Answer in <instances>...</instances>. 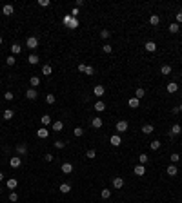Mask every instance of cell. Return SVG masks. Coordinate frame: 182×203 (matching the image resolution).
<instances>
[{"label":"cell","instance_id":"1","mask_svg":"<svg viewBox=\"0 0 182 203\" xmlns=\"http://www.w3.org/2000/svg\"><path fill=\"white\" fill-rule=\"evenodd\" d=\"M127 127H129V125H127V121H126V120H120V121H117L115 129H117V132H118V134H122V132H126V131H127Z\"/></svg>","mask_w":182,"mask_h":203},{"label":"cell","instance_id":"2","mask_svg":"<svg viewBox=\"0 0 182 203\" xmlns=\"http://www.w3.org/2000/svg\"><path fill=\"white\" fill-rule=\"evenodd\" d=\"M26 45H28L29 49H37V47H38V40L35 36H29L28 40H26Z\"/></svg>","mask_w":182,"mask_h":203},{"label":"cell","instance_id":"3","mask_svg":"<svg viewBox=\"0 0 182 203\" xmlns=\"http://www.w3.org/2000/svg\"><path fill=\"white\" fill-rule=\"evenodd\" d=\"M109 141H111V145H115V147L122 145V138H120V134H113V136L109 138Z\"/></svg>","mask_w":182,"mask_h":203},{"label":"cell","instance_id":"4","mask_svg":"<svg viewBox=\"0 0 182 203\" xmlns=\"http://www.w3.org/2000/svg\"><path fill=\"white\" fill-rule=\"evenodd\" d=\"M144 49H146L147 53H155V51H157V44L149 40V42H146V44H144Z\"/></svg>","mask_w":182,"mask_h":203},{"label":"cell","instance_id":"5","mask_svg":"<svg viewBox=\"0 0 182 203\" xmlns=\"http://www.w3.org/2000/svg\"><path fill=\"white\" fill-rule=\"evenodd\" d=\"M37 96H38V93H37V89H33V87L26 91V98L28 100H37Z\"/></svg>","mask_w":182,"mask_h":203},{"label":"cell","instance_id":"6","mask_svg":"<svg viewBox=\"0 0 182 203\" xmlns=\"http://www.w3.org/2000/svg\"><path fill=\"white\" fill-rule=\"evenodd\" d=\"M9 165H11L13 169H18L20 165H22V160H20V156H15V158H11V160H9Z\"/></svg>","mask_w":182,"mask_h":203},{"label":"cell","instance_id":"7","mask_svg":"<svg viewBox=\"0 0 182 203\" xmlns=\"http://www.w3.org/2000/svg\"><path fill=\"white\" fill-rule=\"evenodd\" d=\"M127 105H129V107H131V109H137V107L140 105V100L133 96V98H129V100H127Z\"/></svg>","mask_w":182,"mask_h":203},{"label":"cell","instance_id":"8","mask_svg":"<svg viewBox=\"0 0 182 203\" xmlns=\"http://www.w3.org/2000/svg\"><path fill=\"white\" fill-rule=\"evenodd\" d=\"M91 127H95V129H100V127H102V118L100 116H95L91 120Z\"/></svg>","mask_w":182,"mask_h":203},{"label":"cell","instance_id":"9","mask_svg":"<svg viewBox=\"0 0 182 203\" xmlns=\"http://www.w3.org/2000/svg\"><path fill=\"white\" fill-rule=\"evenodd\" d=\"M113 187H115V189H122V187H124V180L120 178V176L113 178Z\"/></svg>","mask_w":182,"mask_h":203},{"label":"cell","instance_id":"10","mask_svg":"<svg viewBox=\"0 0 182 203\" xmlns=\"http://www.w3.org/2000/svg\"><path fill=\"white\" fill-rule=\"evenodd\" d=\"M13 11H15V9H13V5H11V4H6L4 8H2V13H4L6 16H11V15H13Z\"/></svg>","mask_w":182,"mask_h":203},{"label":"cell","instance_id":"11","mask_svg":"<svg viewBox=\"0 0 182 203\" xmlns=\"http://www.w3.org/2000/svg\"><path fill=\"white\" fill-rule=\"evenodd\" d=\"M166 89H167V93H177L179 91V84L177 82H170L166 85Z\"/></svg>","mask_w":182,"mask_h":203},{"label":"cell","instance_id":"12","mask_svg":"<svg viewBox=\"0 0 182 203\" xmlns=\"http://www.w3.org/2000/svg\"><path fill=\"white\" fill-rule=\"evenodd\" d=\"M37 136L44 140V138H48V136H49V131L46 129V127H42V129H38V131H37Z\"/></svg>","mask_w":182,"mask_h":203},{"label":"cell","instance_id":"13","mask_svg":"<svg viewBox=\"0 0 182 203\" xmlns=\"http://www.w3.org/2000/svg\"><path fill=\"white\" fill-rule=\"evenodd\" d=\"M28 62H29V64H31V65H37V64H38V62H40V58H38V56H37V55H35V53H31V55H29V56H28Z\"/></svg>","mask_w":182,"mask_h":203},{"label":"cell","instance_id":"14","mask_svg":"<svg viewBox=\"0 0 182 203\" xmlns=\"http://www.w3.org/2000/svg\"><path fill=\"white\" fill-rule=\"evenodd\" d=\"M93 93H95V96H102V94L106 93V87L104 85H97L95 89H93Z\"/></svg>","mask_w":182,"mask_h":203},{"label":"cell","instance_id":"15","mask_svg":"<svg viewBox=\"0 0 182 203\" xmlns=\"http://www.w3.org/2000/svg\"><path fill=\"white\" fill-rule=\"evenodd\" d=\"M180 132H182V127H180L179 123H175V125L171 127V136H179Z\"/></svg>","mask_w":182,"mask_h":203},{"label":"cell","instance_id":"16","mask_svg":"<svg viewBox=\"0 0 182 203\" xmlns=\"http://www.w3.org/2000/svg\"><path fill=\"white\" fill-rule=\"evenodd\" d=\"M135 174H137V176H144L146 174V165H137V167H135Z\"/></svg>","mask_w":182,"mask_h":203},{"label":"cell","instance_id":"17","mask_svg":"<svg viewBox=\"0 0 182 203\" xmlns=\"http://www.w3.org/2000/svg\"><path fill=\"white\" fill-rule=\"evenodd\" d=\"M153 131H155V127H153L151 123H146V125H142V132H144V134H151Z\"/></svg>","mask_w":182,"mask_h":203},{"label":"cell","instance_id":"18","mask_svg":"<svg viewBox=\"0 0 182 203\" xmlns=\"http://www.w3.org/2000/svg\"><path fill=\"white\" fill-rule=\"evenodd\" d=\"M62 172L64 174H71L73 172V165L71 163H62Z\"/></svg>","mask_w":182,"mask_h":203},{"label":"cell","instance_id":"19","mask_svg":"<svg viewBox=\"0 0 182 203\" xmlns=\"http://www.w3.org/2000/svg\"><path fill=\"white\" fill-rule=\"evenodd\" d=\"M166 172H167V176H177V172H179V169L175 167V165H170L166 169Z\"/></svg>","mask_w":182,"mask_h":203},{"label":"cell","instance_id":"20","mask_svg":"<svg viewBox=\"0 0 182 203\" xmlns=\"http://www.w3.org/2000/svg\"><path fill=\"white\" fill-rule=\"evenodd\" d=\"M17 185H18V181H17L15 178L8 180V183H6V187H8V189H11V191H13V189H17Z\"/></svg>","mask_w":182,"mask_h":203},{"label":"cell","instance_id":"21","mask_svg":"<svg viewBox=\"0 0 182 203\" xmlns=\"http://www.w3.org/2000/svg\"><path fill=\"white\" fill-rule=\"evenodd\" d=\"M11 53H13V56H15V55H20V53H22V47H20L18 44H13V45H11Z\"/></svg>","mask_w":182,"mask_h":203},{"label":"cell","instance_id":"22","mask_svg":"<svg viewBox=\"0 0 182 203\" xmlns=\"http://www.w3.org/2000/svg\"><path fill=\"white\" fill-rule=\"evenodd\" d=\"M29 84H31L33 89H35V87L40 85V78H38V76H31V78H29Z\"/></svg>","mask_w":182,"mask_h":203},{"label":"cell","instance_id":"23","mask_svg":"<svg viewBox=\"0 0 182 203\" xmlns=\"http://www.w3.org/2000/svg\"><path fill=\"white\" fill-rule=\"evenodd\" d=\"M17 152H18V156H24V154L28 152V147H26L24 143L22 145H17Z\"/></svg>","mask_w":182,"mask_h":203},{"label":"cell","instance_id":"24","mask_svg":"<svg viewBox=\"0 0 182 203\" xmlns=\"http://www.w3.org/2000/svg\"><path fill=\"white\" fill-rule=\"evenodd\" d=\"M149 24H151V25H158V24H160V16H158V15H151V16H149Z\"/></svg>","mask_w":182,"mask_h":203},{"label":"cell","instance_id":"25","mask_svg":"<svg viewBox=\"0 0 182 203\" xmlns=\"http://www.w3.org/2000/svg\"><path fill=\"white\" fill-rule=\"evenodd\" d=\"M95 111H98V112L106 111V102H97V104H95Z\"/></svg>","mask_w":182,"mask_h":203},{"label":"cell","instance_id":"26","mask_svg":"<svg viewBox=\"0 0 182 203\" xmlns=\"http://www.w3.org/2000/svg\"><path fill=\"white\" fill-rule=\"evenodd\" d=\"M160 73L164 74V76H167V74L171 73V65H167V64H164L162 67H160Z\"/></svg>","mask_w":182,"mask_h":203},{"label":"cell","instance_id":"27","mask_svg":"<svg viewBox=\"0 0 182 203\" xmlns=\"http://www.w3.org/2000/svg\"><path fill=\"white\" fill-rule=\"evenodd\" d=\"M51 73H53L51 65H48V64H46V65H42V74H44V76H49Z\"/></svg>","mask_w":182,"mask_h":203},{"label":"cell","instance_id":"28","mask_svg":"<svg viewBox=\"0 0 182 203\" xmlns=\"http://www.w3.org/2000/svg\"><path fill=\"white\" fill-rule=\"evenodd\" d=\"M58 189H60V192H62V194H67V192L71 191V185H69V183H62Z\"/></svg>","mask_w":182,"mask_h":203},{"label":"cell","instance_id":"29","mask_svg":"<svg viewBox=\"0 0 182 203\" xmlns=\"http://www.w3.org/2000/svg\"><path fill=\"white\" fill-rule=\"evenodd\" d=\"M138 161H140V165H146L147 163V161H149V156H147V154H140V156H138Z\"/></svg>","mask_w":182,"mask_h":203},{"label":"cell","instance_id":"30","mask_svg":"<svg viewBox=\"0 0 182 203\" xmlns=\"http://www.w3.org/2000/svg\"><path fill=\"white\" fill-rule=\"evenodd\" d=\"M78 27V18H71L69 25H67V29H77Z\"/></svg>","mask_w":182,"mask_h":203},{"label":"cell","instance_id":"31","mask_svg":"<svg viewBox=\"0 0 182 203\" xmlns=\"http://www.w3.org/2000/svg\"><path fill=\"white\" fill-rule=\"evenodd\" d=\"M144 94H146V91L142 89V87H137V91H135V98H138V100H140V98L144 96Z\"/></svg>","mask_w":182,"mask_h":203},{"label":"cell","instance_id":"32","mask_svg":"<svg viewBox=\"0 0 182 203\" xmlns=\"http://www.w3.org/2000/svg\"><path fill=\"white\" fill-rule=\"evenodd\" d=\"M149 147H151V151H158V149H160V141L158 140H153L151 143H149Z\"/></svg>","mask_w":182,"mask_h":203},{"label":"cell","instance_id":"33","mask_svg":"<svg viewBox=\"0 0 182 203\" xmlns=\"http://www.w3.org/2000/svg\"><path fill=\"white\" fill-rule=\"evenodd\" d=\"M64 129V123H62V121H55V123H53V131H62Z\"/></svg>","mask_w":182,"mask_h":203},{"label":"cell","instance_id":"34","mask_svg":"<svg viewBox=\"0 0 182 203\" xmlns=\"http://www.w3.org/2000/svg\"><path fill=\"white\" fill-rule=\"evenodd\" d=\"M73 134H75L77 138H80L84 134V129H82V127H75V129H73Z\"/></svg>","mask_w":182,"mask_h":203},{"label":"cell","instance_id":"35","mask_svg":"<svg viewBox=\"0 0 182 203\" xmlns=\"http://www.w3.org/2000/svg\"><path fill=\"white\" fill-rule=\"evenodd\" d=\"M100 196H102L104 200H107V198H111V191L109 189H102V192H100Z\"/></svg>","mask_w":182,"mask_h":203},{"label":"cell","instance_id":"36","mask_svg":"<svg viewBox=\"0 0 182 203\" xmlns=\"http://www.w3.org/2000/svg\"><path fill=\"white\" fill-rule=\"evenodd\" d=\"M13 114H15V112H13L11 109H6V111H4V120H11Z\"/></svg>","mask_w":182,"mask_h":203},{"label":"cell","instance_id":"37","mask_svg":"<svg viewBox=\"0 0 182 203\" xmlns=\"http://www.w3.org/2000/svg\"><path fill=\"white\" fill-rule=\"evenodd\" d=\"M51 123V116H49V114H44V116H42V125H49Z\"/></svg>","mask_w":182,"mask_h":203},{"label":"cell","instance_id":"38","mask_svg":"<svg viewBox=\"0 0 182 203\" xmlns=\"http://www.w3.org/2000/svg\"><path fill=\"white\" fill-rule=\"evenodd\" d=\"M179 31H180V29H179V24H177V22L170 25V33H173V35H175V33H179Z\"/></svg>","mask_w":182,"mask_h":203},{"label":"cell","instance_id":"39","mask_svg":"<svg viewBox=\"0 0 182 203\" xmlns=\"http://www.w3.org/2000/svg\"><path fill=\"white\" fill-rule=\"evenodd\" d=\"M15 62H17V58L15 56H8V58H6V64H8V65H15Z\"/></svg>","mask_w":182,"mask_h":203},{"label":"cell","instance_id":"40","mask_svg":"<svg viewBox=\"0 0 182 203\" xmlns=\"http://www.w3.org/2000/svg\"><path fill=\"white\" fill-rule=\"evenodd\" d=\"M170 160H171V163H179V160H180V156H179V154H177V152H173V154H171V156H170Z\"/></svg>","mask_w":182,"mask_h":203},{"label":"cell","instance_id":"41","mask_svg":"<svg viewBox=\"0 0 182 203\" xmlns=\"http://www.w3.org/2000/svg\"><path fill=\"white\" fill-rule=\"evenodd\" d=\"M46 102H48L49 105H53L55 104V94H48V96H46Z\"/></svg>","mask_w":182,"mask_h":203},{"label":"cell","instance_id":"42","mask_svg":"<svg viewBox=\"0 0 182 203\" xmlns=\"http://www.w3.org/2000/svg\"><path fill=\"white\" fill-rule=\"evenodd\" d=\"M86 156H87V158H89V160H93V158H95V156H97V152H95V151H93V149H89V151H87V152H86Z\"/></svg>","mask_w":182,"mask_h":203},{"label":"cell","instance_id":"43","mask_svg":"<svg viewBox=\"0 0 182 203\" xmlns=\"http://www.w3.org/2000/svg\"><path fill=\"white\" fill-rule=\"evenodd\" d=\"M109 35H111V33L107 31V29H102V31H100V36H102L104 40H106V38H109Z\"/></svg>","mask_w":182,"mask_h":203},{"label":"cell","instance_id":"44","mask_svg":"<svg viewBox=\"0 0 182 203\" xmlns=\"http://www.w3.org/2000/svg\"><path fill=\"white\" fill-rule=\"evenodd\" d=\"M71 18H73L71 15H66V16H64V20H62V22H64V25H66V27H67V25H69V22H71Z\"/></svg>","mask_w":182,"mask_h":203},{"label":"cell","instance_id":"45","mask_svg":"<svg viewBox=\"0 0 182 203\" xmlns=\"http://www.w3.org/2000/svg\"><path fill=\"white\" fill-rule=\"evenodd\" d=\"M49 0H38V5H42V8H49Z\"/></svg>","mask_w":182,"mask_h":203},{"label":"cell","instance_id":"46","mask_svg":"<svg viewBox=\"0 0 182 203\" xmlns=\"http://www.w3.org/2000/svg\"><path fill=\"white\" fill-rule=\"evenodd\" d=\"M102 51H104V53H111V51H113V47H111L109 44H104V45H102Z\"/></svg>","mask_w":182,"mask_h":203},{"label":"cell","instance_id":"47","mask_svg":"<svg viewBox=\"0 0 182 203\" xmlns=\"http://www.w3.org/2000/svg\"><path fill=\"white\" fill-rule=\"evenodd\" d=\"M9 201H18V194H17L15 191H13V192L9 194Z\"/></svg>","mask_w":182,"mask_h":203},{"label":"cell","instance_id":"48","mask_svg":"<svg viewBox=\"0 0 182 203\" xmlns=\"http://www.w3.org/2000/svg\"><path fill=\"white\" fill-rule=\"evenodd\" d=\"M87 76H93V74H95V69H93V67H86V71H84Z\"/></svg>","mask_w":182,"mask_h":203},{"label":"cell","instance_id":"49","mask_svg":"<svg viewBox=\"0 0 182 203\" xmlns=\"http://www.w3.org/2000/svg\"><path fill=\"white\" fill-rule=\"evenodd\" d=\"M4 98L11 102V100H13V93H11V91H6V93H4Z\"/></svg>","mask_w":182,"mask_h":203},{"label":"cell","instance_id":"50","mask_svg":"<svg viewBox=\"0 0 182 203\" xmlns=\"http://www.w3.org/2000/svg\"><path fill=\"white\" fill-rule=\"evenodd\" d=\"M55 147H57V149H64V147H66V143L58 140V141H55Z\"/></svg>","mask_w":182,"mask_h":203},{"label":"cell","instance_id":"51","mask_svg":"<svg viewBox=\"0 0 182 203\" xmlns=\"http://www.w3.org/2000/svg\"><path fill=\"white\" fill-rule=\"evenodd\" d=\"M69 15H71L73 18H77V15H78V8H73V9H71V13H69Z\"/></svg>","mask_w":182,"mask_h":203},{"label":"cell","instance_id":"52","mask_svg":"<svg viewBox=\"0 0 182 203\" xmlns=\"http://www.w3.org/2000/svg\"><path fill=\"white\" fill-rule=\"evenodd\" d=\"M86 67H87V65H84V64H78V67H77V69H78L80 73H84V71H86Z\"/></svg>","mask_w":182,"mask_h":203},{"label":"cell","instance_id":"53","mask_svg":"<svg viewBox=\"0 0 182 203\" xmlns=\"http://www.w3.org/2000/svg\"><path fill=\"white\" fill-rule=\"evenodd\" d=\"M44 160H46V161H53L55 158H53V154H49V152H48V154H46V158H44Z\"/></svg>","mask_w":182,"mask_h":203},{"label":"cell","instance_id":"54","mask_svg":"<svg viewBox=\"0 0 182 203\" xmlns=\"http://www.w3.org/2000/svg\"><path fill=\"white\" fill-rule=\"evenodd\" d=\"M177 22H179V24H182V11H179V13H177Z\"/></svg>","mask_w":182,"mask_h":203},{"label":"cell","instance_id":"55","mask_svg":"<svg viewBox=\"0 0 182 203\" xmlns=\"http://www.w3.org/2000/svg\"><path fill=\"white\" fill-rule=\"evenodd\" d=\"M0 181H4V172H0Z\"/></svg>","mask_w":182,"mask_h":203},{"label":"cell","instance_id":"56","mask_svg":"<svg viewBox=\"0 0 182 203\" xmlns=\"http://www.w3.org/2000/svg\"><path fill=\"white\" fill-rule=\"evenodd\" d=\"M2 42H4V40H2V36H0V45H2Z\"/></svg>","mask_w":182,"mask_h":203},{"label":"cell","instance_id":"57","mask_svg":"<svg viewBox=\"0 0 182 203\" xmlns=\"http://www.w3.org/2000/svg\"><path fill=\"white\" fill-rule=\"evenodd\" d=\"M179 109H180V111H182V104H180V107H179Z\"/></svg>","mask_w":182,"mask_h":203},{"label":"cell","instance_id":"58","mask_svg":"<svg viewBox=\"0 0 182 203\" xmlns=\"http://www.w3.org/2000/svg\"><path fill=\"white\" fill-rule=\"evenodd\" d=\"M0 192H2V187H0Z\"/></svg>","mask_w":182,"mask_h":203},{"label":"cell","instance_id":"59","mask_svg":"<svg viewBox=\"0 0 182 203\" xmlns=\"http://www.w3.org/2000/svg\"><path fill=\"white\" fill-rule=\"evenodd\" d=\"M0 84H2V80H0Z\"/></svg>","mask_w":182,"mask_h":203},{"label":"cell","instance_id":"60","mask_svg":"<svg viewBox=\"0 0 182 203\" xmlns=\"http://www.w3.org/2000/svg\"><path fill=\"white\" fill-rule=\"evenodd\" d=\"M180 76H182V73H180Z\"/></svg>","mask_w":182,"mask_h":203}]
</instances>
